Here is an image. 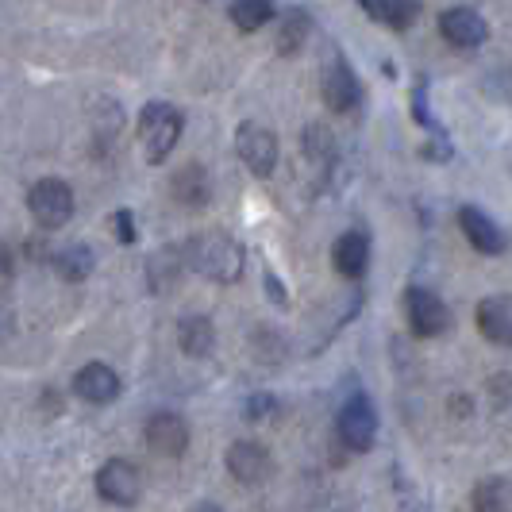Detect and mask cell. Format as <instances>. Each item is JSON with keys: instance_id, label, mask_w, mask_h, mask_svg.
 <instances>
[{"instance_id": "cell-1", "label": "cell", "mask_w": 512, "mask_h": 512, "mask_svg": "<svg viewBox=\"0 0 512 512\" xmlns=\"http://www.w3.org/2000/svg\"><path fill=\"white\" fill-rule=\"evenodd\" d=\"M185 262L208 278V282L231 285L243 278V247L231 239L228 231H201L189 239L185 247Z\"/></svg>"}, {"instance_id": "cell-2", "label": "cell", "mask_w": 512, "mask_h": 512, "mask_svg": "<svg viewBox=\"0 0 512 512\" xmlns=\"http://www.w3.org/2000/svg\"><path fill=\"white\" fill-rule=\"evenodd\" d=\"M181 131H185L181 108H174V104H166V101L143 104V112H139V143H143V154H147L151 166L166 162V158L174 154Z\"/></svg>"}, {"instance_id": "cell-3", "label": "cell", "mask_w": 512, "mask_h": 512, "mask_svg": "<svg viewBox=\"0 0 512 512\" xmlns=\"http://www.w3.org/2000/svg\"><path fill=\"white\" fill-rule=\"evenodd\" d=\"M335 432H339L347 451L366 455L378 443V409H374V401L366 393H351L343 401L339 416H335Z\"/></svg>"}, {"instance_id": "cell-4", "label": "cell", "mask_w": 512, "mask_h": 512, "mask_svg": "<svg viewBox=\"0 0 512 512\" xmlns=\"http://www.w3.org/2000/svg\"><path fill=\"white\" fill-rule=\"evenodd\" d=\"M27 212H31V220L43 231L66 228L70 216H74V189L58 178L35 181L31 193H27Z\"/></svg>"}, {"instance_id": "cell-5", "label": "cell", "mask_w": 512, "mask_h": 512, "mask_svg": "<svg viewBox=\"0 0 512 512\" xmlns=\"http://www.w3.org/2000/svg\"><path fill=\"white\" fill-rule=\"evenodd\" d=\"M97 493H101V501L116 505V509L139 505V497H143V474H139V466L128 459H108L97 470Z\"/></svg>"}, {"instance_id": "cell-6", "label": "cell", "mask_w": 512, "mask_h": 512, "mask_svg": "<svg viewBox=\"0 0 512 512\" xmlns=\"http://www.w3.org/2000/svg\"><path fill=\"white\" fill-rule=\"evenodd\" d=\"M235 151L255 178H270L278 166V135L262 124H243L235 131Z\"/></svg>"}, {"instance_id": "cell-7", "label": "cell", "mask_w": 512, "mask_h": 512, "mask_svg": "<svg viewBox=\"0 0 512 512\" xmlns=\"http://www.w3.org/2000/svg\"><path fill=\"white\" fill-rule=\"evenodd\" d=\"M405 316H409V328L420 339H436L451 328V308L443 305V297H436L432 289H409L405 293Z\"/></svg>"}, {"instance_id": "cell-8", "label": "cell", "mask_w": 512, "mask_h": 512, "mask_svg": "<svg viewBox=\"0 0 512 512\" xmlns=\"http://www.w3.org/2000/svg\"><path fill=\"white\" fill-rule=\"evenodd\" d=\"M274 462H270V451L262 443H251V439H239L228 447V474L239 482V486H262L270 478Z\"/></svg>"}, {"instance_id": "cell-9", "label": "cell", "mask_w": 512, "mask_h": 512, "mask_svg": "<svg viewBox=\"0 0 512 512\" xmlns=\"http://www.w3.org/2000/svg\"><path fill=\"white\" fill-rule=\"evenodd\" d=\"M143 443L158 455H166V459H178L189 447V424L181 420L178 412H154L147 420V428H143Z\"/></svg>"}, {"instance_id": "cell-10", "label": "cell", "mask_w": 512, "mask_h": 512, "mask_svg": "<svg viewBox=\"0 0 512 512\" xmlns=\"http://www.w3.org/2000/svg\"><path fill=\"white\" fill-rule=\"evenodd\" d=\"M324 104L332 112H355L362 104L359 77L347 66V58H339V54H335L332 62H328V70H324Z\"/></svg>"}, {"instance_id": "cell-11", "label": "cell", "mask_w": 512, "mask_h": 512, "mask_svg": "<svg viewBox=\"0 0 512 512\" xmlns=\"http://www.w3.org/2000/svg\"><path fill=\"white\" fill-rule=\"evenodd\" d=\"M439 35L451 43V47H462V51H474L489 39V24L474 12V8H447L439 16Z\"/></svg>"}, {"instance_id": "cell-12", "label": "cell", "mask_w": 512, "mask_h": 512, "mask_svg": "<svg viewBox=\"0 0 512 512\" xmlns=\"http://www.w3.org/2000/svg\"><path fill=\"white\" fill-rule=\"evenodd\" d=\"M74 393L81 401H89V405H112L124 393V382H120V374L112 366L89 362V366H81L74 374Z\"/></svg>"}, {"instance_id": "cell-13", "label": "cell", "mask_w": 512, "mask_h": 512, "mask_svg": "<svg viewBox=\"0 0 512 512\" xmlns=\"http://www.w3.org/2000/svg\"><path fill=\"white\" fill-rule=\"evenodd\" d=\"M459 228H462V235L470 239L474 251H482V255H501V251H505V231L497 228V220H489L482 208L462 205Z\"/></svg>"}, {"instance_id": "cell-14", "label": "cell", "mask_w": 512, "mask_h": 512, "mask_svg": "<svg viewBox=\"0 0 512 512\" xmlns=\"http://www.w3.org/2000/svg\"><path fill=\"white\" fill-rule=\"evenodd\" d=\"M332 262L343 278L359 282L362 274L370 270V239H366L362 231H347V235H339V243H335V251H332Z\"/></svg>"}, {"instance_id": "cell-15", "label": "cell", "mask_w": 512, "mask_h": 512, "mask_svg": "<svg viewBox=\"0 0 512 512\" xmlns=\"http://www.w3.org/2000/svg\"><path fill=\"white\" fill-rule=\"evenodd\" d=\"M478 332L486 335L489 343H497V347H509L512 343V305L505 293L486 297L478 305Z\"/></svg>"}, {"instance_id": "cell-16", "label": "cell", "mask_w": 512, "mask_h": 512, "mask_svg": "<svg viewBox=\"0 0 512 512\" xmlns=\"http://www.w3.org/2000/svg\"><path fill=\"white\" fill-rule=\"evenodd\" d=\"M170 193L178 197V205L185 208H201L208 205V197H212V185H208V174L197 166V162H189V166H181L174 181H170Z\"/></svg>"}, {"instance_id": "cell-17", "label": "cell", "mask_w": 512, "mask_h": 512, "mask_svg": "<svg viewBox=\"0 0 512 512\" xmlns=\"http://www.w3.org/2000/svg\"><path fill=\"white\" fill-rule=\"evenodd\" d=\"M178 343L189 359H205L208 351L216 347V328H212V320H208V316H189V320H181Z\"/></svg>"}, {"instance_id": "cell-18", "label": "cell", "mask_w": 512, "mask_h": 512, "mask_svg": "<svg viewBox=\"0 0 512 512\" xmlns=\"http://www.w3.org/2000/svg\"><path fill=\"white\" fill-rule=\"evenodd\" d=\"M470 501H474V512H512L509 478H501V474L482 478V482L474 486V493H470Z\"/></svg>"}, {"instance_id": "cell-19", "label": "cell", "mask_w": 512, "mask_h": 512, "mask_svg": "<svg viewBox=\"0 0 512 512\" xmlns=\"http://www.w3.org/2000/svg\"><path fill=\"white\" fill-rule=\"evenodd\" d=\"M370 12L393 31H409L420 16V0H370Z\"/></svg>"}, {"instance_id": "cell-20", "label": "cell", "mask_w": 512, "mask_h": 512, "mask_svg": "<svg viewBox=\"0 0 512 512\" xmlns=\"http://www.w3.org/2000/svg\"><path fill=\"white\" fill-rule=\"evenodd\" d=\"M274 20V0H231V24L239 31H262Z\"/></svg>"}, {"instance_id": "cell-21", "label": "cell", "mask_w": 512, "mask_h": 512, "mask_svg": "<svg viewBox=\"0 0 512 512\" xmlns=\"http://www.w3.org/2000/svg\"><path fill=\"white\" fill-rule=\"evenodd\" d=\"M54 274H62L66 282H85L93 274V251L89 247H66L54 255Z\"/></svg>"}, {"instance_id": "cell-22", "label": "cell", "mask_w": 512, "mask_h": 512, "mask_svg": "<svg viewBox=\"0 0 512 512\" xmlns=\"http://www.w3.org/2000/svg\"><path fill=\"white\" fill-rule=\"evenodd\" d=\"M305 31H308V16L305 12H293L289 20H285V27H282V54H293L301 43H305Z\"/></svg>"}, {"instance_id": "cell-23", "label": "cell", "mask_w": 512, "mask_h": 512, "mask_svg": "<svg viewBox=\"0 0 512 512\" xmlns=\"http://www.w3.org/2000/svg\"><path fill=\"white\" fill-rule=\"evenodd\" d=\"M12 332H16V312H12V305L0 297V339H8Z\"/></svg>"}, {"instance_id": "cell-24", "label": "cell", "mask_w": 512, "mask_h": 512, "mask_svg": "<svg viewBox=\"0 0 512 512\" xmlns=\"http://www.w3.org/2000/svg\"><path fill=\"white\" fill-rule=\"evenodd\" d=\"M116 228H120V239L124 243H135V228H131V212H116V220H112Z\"/></svg>"}, {"instance_id": "cell-25", "label": "cell", "mask_w": 512, "mask_h": 512, "mask_svg": "<svg viewBox=\"0 0 512 512\" xmlns=\"http://www.w3.org/2000/svg\"><path fill=\"white\" fill-rule=\"evenodd\" d=\"M12 266H16V262H12V251L0 243V274H12Z\"/></svg>"}, {"instance_id": "cell-26", "label": "cell", "mask_w": 512, "mask_h": 512, "mask_svg": "<svg viewBox=\"0 0 512 512\" xmlns=\"http://www.w3.org/2000/svg\"><path fill=\"white\" fill-rule=\"evenodd\" d=\"M197 512H220V509H197Z\"/></svg>"}]
</instances>
